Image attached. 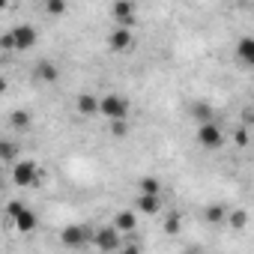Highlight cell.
<instances>
[{
    "label": "cell",
    "mask_w": 254,
    "mask_h": 254,
    "mask_svg": "<svg viewBox=\"0 0 254 254\" xmlns=\"http://www.w3.org/2000/svg\"><path fill=\"white\" fill-rule=\"evenodd\" d=\"M42 180H45V171H42L39 162H33V159H21V162L12 165V183H15L18 189L42 186Z\"/></svg>",
    "instance_id": "obj_1"
},
{
    "label": "cell",
    "mask_w": 254,
    "mask_h": 254,
    "mask_svg": "<svg viewBox=\"0 0 254 254\" xmlns=\"http://www.w3.org/2000/svg\"><path fill=\"white\" fill-rule=\"evenodd\" d=\"M60 242L66 248H84V245H93V230L87 224H69L60 230Z\"/></svg>",
    "instance_id": "obj_2"
},
{
    "label": "cell",
    "mask_w": 254,
    "mask_h": 254,
    "mask_svg": "<svg viewBox=\"0 0 254 254\" xmlns=\"http://www.w3.org/2000/svg\"><path fill=\"white\" fill-rule=\"evenodd\" d=\"M93 248H99V251H120L123 248V230H117L114 224L93 230Z\"/></svg>",
    "instance_id": "obj_3"
},
{
    "label": "cell",
    "mask_w": 254,
    "mask_h": 254,
    "mask_svg": "<svg viewBox=\"0 0 254 254\" xmlns=\"http://www.w3.org/2000/svg\"><path fill=\"white\" fill-rule=\"evenodd\" d=\"M197 141H200V147H206V150H218V147L224 144V132H221V126H218L215 120L200 123V126H197Z\"/></svg>",
    "instance_id": "obj_4"
},
{
    "label": "cell",
    "mask_w": 254,
    "mask_h": 254,
    "mask_svg": "<svg viewBox=\"0 0 254 254\" xmlns=\"http://www.w3.org/2000/svg\"><path fill=\"white\" fill-rule=\"evenodd\" d=\"M102 117H108V120H126V117H129V99L117 96V93L102 96Z\"/></svg>",
    "instance_id": "obj_5"
},
{
    "label": "cell",
    "mask_w": 254,
    "mask_h": 254,
    "mask_svg": "<svg viewBox=\"0 0 254 254\" xmlns=\"http://www.w3.org/2000/svg\"><path fill=\"white\" fill-rule=\"evenodd\" d=\"M132 45H135L132 27H123V24H117V27L108 33V48H111V51H117V54H126V51H132Z\"/></svg>",
    "instance_id": "obj_6"
},
{
    "label": "cell",
    "mask_w": 254,
    "mask_h": 254,
    "mask_svg": "<svg viewBox=\"0 0 254 254\" xmlns=\"http://www.w3.org/2000/svg\"><path fill=\"white\" fill-rule=\"evenodd\" d=\"M111 18L123 27H132L135 18H138V6H135V0H114V6H111Z\"/></svg>",
    "instance_id": "obj_7"
},
{
    "label": "cell",
    "mask_w": 254,
    "mask_h": 254,
    "mask_svg": "<svg viewBox=\"0 0 254 254\" xmlns=\"http://www.w3.org/2000/svg\"><path fill=\"white\" fill-rule=\"evenodd\" d=\"M12 33H15V48L18 51H30L39 39V30L33 24H18V27H12Z\"/></svg>",
    "instance_id": "obj_8"
},
{
    "label": "cell",
    "mask_w": 254,
    "mask_h": 254,
    "mask_svg": "<svg viewBox=\"0 0 254 254\" xmlns=\"http://www.w3.org/2000/svg\"><path fill=\"white\" fill-rule=\"evenodd\" d=\"M75 111L81 117H96V114H102V99H96L93 93H81L75 99Z\"/></svg>",
    "instance_id": "obj_9"
},
{
    "label": "cell",
    "mask_w": 254,
    "mask_h": 254,
    "mask_svg": "<svg viewBox=\"0 0 254 254\" xmlns=\"http://www.w3.org/2000/svg\"><path fill=\"white\" fill-rule=\"evenodd\" d=\"M135 209H138V212H147V215H156V212L162 209V197H159V194L141 191V194L135 197Z\"/></svg>",
    "instance_id": "obj_10"
},
{
    "label": "cell",
    "mask_w": 254,
    "mask_h": 254,
    "mask_svg": "<svg viewBox=\"0 0 254 254\" xmlns=\"http://www.w3.org/2000/svg\"><path fill=\"white\" fill-rule=\"evenodd\" d=\"M12 224H15L21 233H33V230H36V224H39V218H36V212H33L30 206H24V209L12 218Z\"/></svg>",
    "instance_id": "obj_11"
},
{
    "label": "cell",
    "mask_w": 254,
    "mask_h": 254,
    "mask_svg": "<svg viewBox=\"0 0 254 254\" xmlns=\"http://www.w3.org/2000/svg\"><path fill=\"white\" fill-rule=\"evenodd\" d=\"M114 227L123 230V233H135V227H138V215H135L132 209H120V212L114 215Z\"/></svg>",
    "instance_id": "obj_12"
},
{
    "label": "cell",
    "mask_w": 254,
    "mask_h": 254,
    "mask_svg": "<svg viewBox=\"0 0 254 254\" xmlns=\"http://www.w3.org/2000/svg\"><path fill=\"white\" fill-rule=\"evenodd\" d=\"M57 78H60L57 63H51V60H39V63H36V81H42V84H54Z\"/></svg>",
    "instance_id": "obj_13"
},
{
    "label": "cell",
    "mask_w": 254,
    "mask_h": 254,
    "mask_svg": "<svg viewBox=\"0 0 254 254\" xmlns=\"http://www.w3.org/2000/svg\"><path fill=\"white\" fill-rule=\"evenodd\" d=\"M236 57L254 69V36H242V39H239V45H236Z\"/></svg>",
    "instance_id": "obj_14"
},
{
    "label": "cell",
    "mask_w": 254,
    "mask_h": 254,
    "mask_svg": "<svg viewBox=\"0 0 254 254\" xmlns=\"http://www.w3.org/2000/svg\"><path fill=\"white\" fill-rule=\"evenodd\" d=\"M203 218H206V224H224L227 221V209L221 203H212V206L203 209Z\"/></svg>",
    "instance_id": "obj_15"
},
{
    "label": "cell",
    "mask_w": 254,
    "mask_h": 254,
    "mask_svg": "<svg viewBox=\"0 0 254 254\" xmlns=\"http://www.w3.org/2000/svg\"><path fill=\"white\" fill-rule=\"evenodd\" d=\"M227 224H230V230H245L248 227V212L245 209H230L227 212Z\"/></svg>",
    "instance_id": "obj_16"
},
{
    "label": "cell",
    "mask_w": 254,
    "mask_h": 254,
    "mask_svg": "<svg viewBox=\"0 0 254 254\" xmlns=\"http://www.w3.org/2000/svg\"><path fill=\"white\" fill-rule=\"evenodd\" d=\"M9 126H12V129H18V132H27L30 129V114L27 111H12L9 114Z\"/></svg>",
    "instance_id": "obj_17"
},
{
    "label": "cell",
    "mask_w": 254,
    "mask_h": 254,
    "mask_svg": "<svg viewBox=\"0 0 254 254\" xmlns=\"http://www.w3.org/2000/svg\"><path fill=\"white\" fill-rule=\"evenodd\" d=\"M42 9H45V15H51V18H63V15H66V0H45Z\"/></svg>",
    "instance_id": "obj_18"
},
{
    "label": "cell",
    "mask_w": 254,
    "mask_h": 254,
    "mask_svg": "<svg viewBox=\"0 0 254 254\" xmlns=\"http://www.w3.org/2000/svg\"><path fill=\"white\" fill-rule=\"evenodd\" d=\"M138 189L147 191V194H162V183H159L156 177H141V180H138Z\"/></svg>",
    "instance_id": "obj_19"
},
{
    "label": "cell",
    "mask_w": 254,
    "mask_h": 254,
    "mask_svg": "<svg viewBox=\"0 0 254 254\" xmlns=\"http://www.w3.org/2000/svg\"><path fill=\"white\" fill-rule=\"evenodd\" d=\"M108 132H111V138H126V135H129V123H126V120H111Z\"/></svg>",
    "instance_id": "obj_20"
},
{
    "label": "cell",
    "mask_w": 254,
    "mask_h": 254,
    "mask_svg": "<svg viewBox=\"0 0 254 254\" xmlns=\"http://www.w3.org/2000/svg\"><path fill=\"white\" fill-rule=\"evenodd\" d=\"M191 117H197L200 123H206V120H212V111H209L206 102H194V105H191Z\"/></svg>",
    "instance_id": "obj_21"
},
{
    "label": "cell",
    "mask_w": 254,
    "mask_h": 254,
    "mask_svg": "<svg viewBox=\"0 0 254 254\" xmlns=\"http://www.w3.org/2000/svg\"><path fill=\"white\" fill-rule=\"evenodd\" d=\"M15 153H18V150H15L12 141H3V144H0V159H3L6 165H15Z\"/></svg>",
    "instance_id": "obj_22"
},
{
    "label": "cell",
    "mask_w": 254,
    "mask_h": 254,
    "mask_svg": "<svg viewBox=\"0 0 254 254\" xmlns=\"http://www.w3.org/2000/svg\"><path fill=\"white\" fill-rule=\"evenodd\" d=\"M165 230H168V233H180V215H177V212H171V215L165 218Z\"/></svg>",
    "instance_id": "obj_23"
},
{
    "label": "cell",
    "mask_w": 254,
    "mask_h": 254,
    "mask_svg": "<svg viewBox=\"0 0 254 254\" xmlns=\"http://www.w3.org/2000/svg\"><path fill=\"white\" fill-rule=\"evenodd\" d=\"M0 45H3V51H15V33L6 30L3 36H0Z\"/></svg>",
    "instance_id": "obj_24"
},
{
    "label": "cell",
    "mask_w": 254,
    "mask_h": 254,
    "mask_svg": "<svg viewBox=\"0 0 254 254\" xmlns=\"http://www.w3.org/2000/svg\"><path fill=\"white\" fill-rule=\"evenodd\" d=\"M21 209H24V203H21V200H9V203H6V215H9V218H15Z\"/></svg>",
    "instance_id": "obj_25"
},
{
    "label": "cell",
    "mask_w": 254,
    "mask_h": 254,
    "mask_svg": "<svg viewBox=\"0 0 254 254\" xmlns=\"http://www.w3.org/2000/svg\"><path fill=\"white\" fill-rule=\"evenodd\" d=\"M233 141H236V147H245L248 144V129H236L233 132Z\"/></svg>",
    "instance_id": "obj_26"
}]
</instances>
